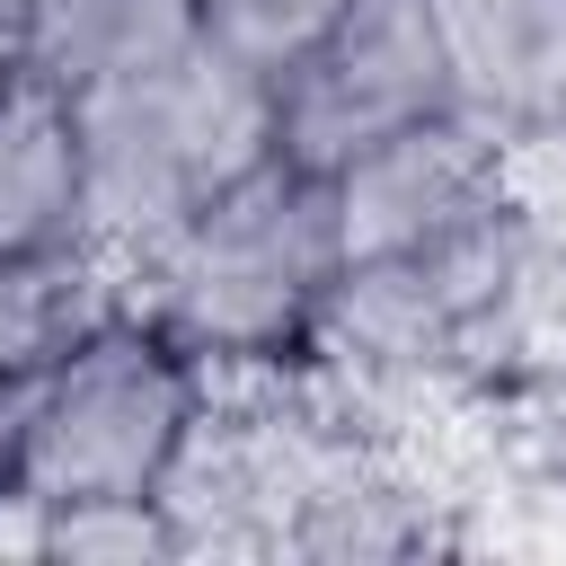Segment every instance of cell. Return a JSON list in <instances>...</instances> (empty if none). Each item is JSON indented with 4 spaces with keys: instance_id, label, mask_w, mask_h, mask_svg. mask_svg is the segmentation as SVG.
Masks as SVG:
<instances>
[{
    "instance_id": "1",
    "label": "cell",
    "mask_w": 566,
    "mask_h": 566,
    "mask_svg": "<svg viewBox=\"0 0 566 566\" xmlns=\"http://www.w3.org/2000/svg\"><path fill=\"white\" fill-rule=\"evenodd\" d=\"M177 557H433L380 416L301 345L195 363V416L159 478Z\"/></svg>"
},
{
    "instance_id": "2",
    "label": "cell",
    "mask_w": 566,
    "mask_h": 566,
    "mask_svg": "<svg viewBox=\"0 0 566 566\" xmlns=\"http://www.w3.org/2000/svg\"><path fill=\"white\" fill-rule=\"evenodd\" d=\"M345 274L336 186L301 159H256L239 186L195 203L168 239L106 274L115 310L159 327L177 354H292Z\"/></svg>"
},
{
    "instance_id": "3",
    "label": "cell",
    "mask_w": 566,
    "mask_h": 566,
    "mask_svg": "<svg viewBox=\"0 0 566 566\" xmlns=\"http://www.w3.org/2000/svg\"><path fill=\"white\" fill-rule=\"evenodd\" d=\"M531 256H539V212L513 195L442 239L354 256L336 292L318 301L301 354L327 363L363 407L486 380L513 389L522 363V310H531Z\"/></svg>"
},
{
    "instance_id": "4",
    "label": "cell",
    "mask_w": 566,
    "mask_h": 566,
    "mask_svg": "<svg viewBox=\"0 0 566 566\" xmlns=\"http://www.w3.org/2000/svg\"><path fill=\"white\" fill-rule=\"evenodd\" d=\"M71 124H80V195H88L80 248L115 274L150 239H168L195 203H212L256 159H274V80L221 53L212 35H195L177 53H150L80 88Z\"/></svg>"
},
{
    "instance_id": "5",
    "label": "cell",
    "mask_w": 566,
    "mask_h": 566,
    "mask_svg": "<svg viewBox=\"0 0 566 566\" xmlns=\"http://www.w3.org/2000/svg\"><path fill=\"white\" fill-rule=\"evenodd\" d=\"M186 416H195V354H177L159 327L115 310L35 371L18 478L44 504L159 495Z\"/></svg>"
},
{
    "instance_id": "6",
    "label": "cell",
    "mask_w": 566,
    "mask_h": 566,
    "mask_svg": "<svg viewBox=\"0 0 566 566\" xmlns=\"http://www.w3.org/2000/svg\"><path fill=\"white\" fill-rule=\"evenodd\" d=\"M451 106H460V88H451L433 9L424 0H371L363 18H345L301 62L274 71V150L336 177L345 159H363L389 133L451 115Z\"/></svg>"
},
{
    "instance_id": "7",
    "label": "cell",
    "mask_w": 566,
    "mask_h": 566,
    "mask_svg": "<svg viewBox=\"0 0 566 566\" xmlns=\"http://www.w3.org/2000/svg\"><path fill=\"white\" fill-rule=\"evenodd\" d=\"M336 221H345V265L354 256H389V248H416V239H442L478 212L504 203V142L451 106V115H424L407 133H389L380 150L345 159L336 177Z\"/></svg>"
},
{
    "instance_id": "8",
    "label": "cell",
    "mask_w": 566,
    "mask_h": 566,
    "mask_svg": "<svg viewBox=\"0 0 566 566\" xmlns=\"http://www.w3.org/2000/svg\"><path fill=\"white\" fill-rule=\"evenodd\" d=\"M460 106L522 142L566 115V0H424Z\"/></svg>"
},
{
    "instance_id": "9",
    "label": "cell",
    "mask_w": 566,
    "mask_h": 566,
    "mask_svg": "<svg viewBox=\"0 0 566 566\" xmlns=\"http://www.w3.org/2000/svg\"><path fill=\"white\" fill-rule=\"evenodd\" d=\"M88 230L71 97L35 71L0 80V256H62Z\"/></svg>"
},
{
    "instance_id": "10",
    "label": "cell",
    "mask_w": 566,
    "mask_h": 566,
    "mask_svg": "<svg viewBox=\"0 0 566 566\" xmlns=\"http://www.w3.org/2000/svg\"><path fill=\"white\" fill-rule=\"evenodd\" d=\"M203 35V0H35L27 18V71L53 80L62 97L150 62V53H177Z\"/></svg>"
},
{
    "instance_id": "11",
    "label": "cell",
    "mask_w": 566,
    "mask_h": 566,
    "mask_svg": "<svg viewBox=\"0 0 566 566\" xmlns=\"http://www.w3.org/2000/svg\"><path fill=\"white\" fill-rule=\"evenodd\" d=\"M97 318H115V292H106V265L88 248L0 256V380H35Z\"/></svg>"
},
{
    "instance_id": "12",
    "label": "cell",
    "mask_w": 566,
    "mask_h": 566,
    "mask_svg": "<svg viewBox=\"0 0 566 566\" xmlns=\"http://www.w3.org/2000/svg\"><path fill=\"white\" fill-rule=\"evenodd\" d=\"M371 0H203V35L221 44V53H239L248 71H283V62H301L318 35H336L345 18H363Z\"/></svg>"
},
{
    "instance_id": "13",
    "label": "cell",
    "mask_w": 566,
    "mask_h": 566,
    "mask_svg": "<svg viewBox=\"0 0 566 566\" xmlns=\"http://www.w3.org/2000/svg\"><path fill=\"white\" fill-rule=\"evenodd\" d=\"M53 557H177V531H168L159 495L53 504Z\"/></svg>"
},
{
    "instance_id": "14",
    "label": "cell",
    "mask_w": 566,
    "mask_h": 566,
    "mask_svg": "<svg viewBox=\"0 0 566 566\" xmlns=\"http://www.w3.org/2000/svg\"><path fill=\"white\" fill-rule=\"evenodd\" d=\"M9 557H53V504L18 478V486H0V566Z\"/></svg>"
},
{
    "instance_id": "15",
    "label": "cell",
    "mask_w": 566,
    "mask_h": 566,
    "mask_svg": "<svg viewBox=\"0 0 566 566\" xmlns=\"http://www.w3.org/2000/svg\"><path fill=\"white\" fill-rule=\"evenodd\" d=\"M27 398H35V380H0V486H18V469H27Z\"/></svg>"
},
{
    "instance_id": "16",
    "label": "cell",
    "mask_w": 566,
    "mask_h": 566,
    "mask_svg": "<svg viewBox=\"0 0 566 566\" xmlns=\"http://www.w3.org/2000/svg\"><path fill=\"white\" fill-rule=\"evenodd\" d=\"M27 18H35V0H0V80L27 71Z\"/></svg>"
}]
</instances>
